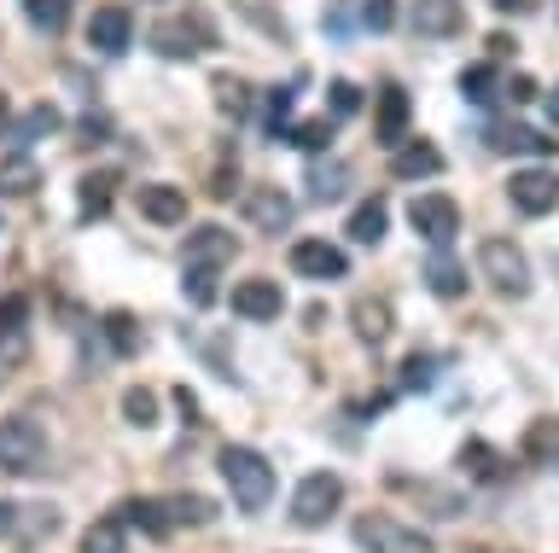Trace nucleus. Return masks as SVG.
Masks as SVG:
<instances>
[{
	"mask_svg": "<svg viewBox=\"0 0 559 553\" xmlns=\"http://www.w3.org/2000/svg\"><path fill=\"white\" fill-rule=\"evenodd\" d=\"M384 228H391V211H384V199L356 204V216H349V239H356V245H379Z\"/></svg>",
	"mask_w": 559,
	"mask_h": 553,
	"instance_id": "4be33fe9",
	"label": "nucleus"
},
{
	"mask_svg": "<svg viewBox=\"0 0 559 553\" xmlns=\"http://www.w3.org/2000/svg\"><path fill=\"white\" fill-rule=\"evenodd\" d=\"M349 315H356V333H361L367 344L391 338V303H384V298H356V309H349Z\"/></svg>",
	"mask_w": 559,
	"mask_h": 553,
	"instance_id": "b1692460",
	"label": "nucleus"
},
{
	"mask_svg": "<svg viewBox=\"0 0 559 553\" xmlns=\"http://www.w3.org/2000/svg\"><path fill=\"white\" fill-rule=\"evenodd\" d=\"M443 169V152L426 146V141H414V146H396V158H391V176L402 181H419V176H437Z\"/></svg>",
	"mask_w": 559,
	"mask_h": 553,
	"instance_id": "6ab92c4d",
	"label": "nucleus"
},
{
	"mask_svg": "<svg viewBox=\"0 0 559 553\" xmlns=\"http://www.w3.org/2000/svg\"><path fill=\"white\" fill-rule=\"evenodd\" d=\"M461 460H472V472H478V478H496V455H489L484 443H472V448H461Z\"/></svg>",
	"mask_w": 559,
	"mask_h": 553,
	"instance_id": "a19ab883",
	"label": "nucleus"
},
{
	"mask_svg": "<svg viewBox=\"0 0 559 553\" xmlns=\"http://www.w3.org/2000/svg\"><path fill=\"white\" fill-rule=\"evenodd\" d=\"M344 181H349V169H344V164H314V169H309V204L344 199Z\"/></svg>",
	"mask_w": 559,
	"mask_h": 553,
	"instance_id": "bb28decb",
	"label": "nucleus"
},
{
	"mask_svg": "<svg viewBox=\"0 0 559 553\" xmlns=\"http://www.w3.org/2000/svg\"><path fill=\"white\" fill-rule=\"evenodd\" d=\"M414 29L419 36H454L461 29V7L454 0H414Z\"/></svg>",
	"mask_w": 559,
	"mask_h": 553,
	"instance_id": "a211bd4d",
	"label": "nucleus"
},
{
	"mask_svg": "<svg viewBox=\"0 0 559 553\" xmlns=\"http://www.w3.org/2000/svg\"><path fill=\"white\" fill-rule=\"evenodd\" d=\"M105 338H111L117 356H134L140 350V326H134L129 309H111V315H105Z\"/></svg>",
	"mask_w": 559,
	"mask_h": 553,
	"instance_id": "7c9ffc66",
	"label": "nucleus"
},
{
	"mask_svg": "<svg viewBox=\"0 0 559 553\" xmlns=\"http://www.w3.org/2000/svg\"><path fill=\"white\" fill-rule=\"evenodd\" d=\"M181 291H187L192 309H210V303H216V268H187Z\"/></svg>",
	"mask_w": 559,
	"mask_h": 553,
	"instance_id": "f704fd0d",
	"label": "nucleus"
},
{
	"mask_svg": "<svg viewBox=\"0 0 559 553\" xmlns=\"http://www.w3.org/2000/svg\"><path fill=\"white\" fill-rule=\"evenodd\" d=\"M17 513H24V507H12V501H0V536H12V530H17Z\"/></svg>",
	"mask_w": 559,
	"mask_h": 553,
	"instance_id": "a18cd8bd",
	"label": "nucleus"
},
{
	"mask_svg": "<svg viewBox=\"0 0 559 553\" xmlns=\"http://www.w3.org/2000/svg\"><path fill=\"white\" fill-rule=\"evenodd\" d=\"M507 199H513V211H524V216H548V211H559V176L554 169H519V176L507 181Z\"/></svg>",
	"mask_w": 559,
	"mask_h": 553,
	"instance_id": "0eeeda50",
	"label": "nucleus"
},
{
	"mask_svg": "<svg viewBox=\"0 0 559 553\" xmlns=\"http://www.w3.org/2000/svg\"><path fill=\"white\" fill-rule=\"evenodd\" d=\"M361 24L367 29H391L396 24V0H361Z\"/></svg>",
	"mask_w": 559,
	"mask_h": 553,
	"instance_id": "58836bf2",
	"label": "nucleus"
},
{
	"mask_svg": "<svg viewBox=\"0 0 559 553\" xmlns=\"http://www.w3.org/2000/svg\"><path fill=\"white\" fill-rule=\"evenodd\" d=\"M408 221H414L419 239H431V245L443 251V245H454V233H461V204L443 199V193H419L408 204Z\"/></svg>",
	"mask_w": 559,
	"mask_h": 553,
	"instance_id": "423d86ee",
	"label": "nucleus"
},
{
	"mask_svg": "<svg viewBox=\"0 0 559 553\" xmlns=\"http://www.w3.org/2000/svg\"><path fill=\"white\" fill-rule=\"evenodd\" d=\"M484 141H489V152H531V158H548V152L559 146L542 129H524V123H489Z\"/></svg>",
	"mask_w": 559,
	"mask_h": 553,
	"instance_id": "2eb2a0df",
	"label": "nucleus"
},
{
	"mask_svg": "<svg viewBox=\"0 0 559 553\" xmlns=\"http://www.w3.org/2000/svg\"><path fill=\"white\" fill-rule=\"evenodd\" d=\"M548 117H554V129H559V88L548 94Z\"/></svg>",
	"mask_w": 559,
	"mask_h": 553,
	"instance_id": "de8ad7c7",
	"label": "nucleus"
},
{
	"mask_svg": "<svg viewBox=\"0 0 559 553\" xmlns=\"http://www.w3.org/2000/svg\"><path fill=\"white\" fill-rule=\"evenodd\" d=\"M24 321H29V298H0V361L24 356Z\"/></svg>",
	"mask_w": 559,
	"mask_h": 553,
	"instance_id": "f3484780",
	"label": "nucleus"
},
{
	"mask_svg": "<svg viewBox=\"0 0 559 553\" xmlns=\"http://www.w3.org/2000/svg\"><path fill=\"white\" fill-rule=\"evenodd\" d=\"M140 216L157 221V228H181L187 221V193L181 187H169V181H152V187H140Z\"/></svg>",
	"mask_w": 559,
	"mask_h": 553,
	"instance_id": "f8f14e48",
	"label": "nucleus"
},
{
	"mask_svg": "<svg viewBox=\"0 0 559 553\" xmlns=\"http://www.w3.org/2000/svg\"><path fill=\"white\" fill-rule=\"evenodd\" d=\"M122 413H129V425H140V431L157 425V396L152 390H129L122 396Z\"/></svg>",
	"mask_w": 559,
	"mask_h": 553,
	"instance_id": "e433bc0d",
	"label": "nucleus"
},
{
	"mask_svg": "<svg viewBox=\"0 0 559 553\" xmlns=\"http://www.w3.org/2000/svg\"><path fill=\"white\" fill-rule=\"evenodd\" d=\"M245 216H251L262 233H286L292 228V199L280 193V187H257V193L245 199Z\"/></svg>",
	"mask_w": 559,
	"mask_h": 553,
	"instance_id": "dca6fc26",
	"label": "nucleus"
},
{
	"mask_svg": "<svg viewBox=\"0 0 559 553\" xmlns=\"http://www.w3.org/2000/svg\"><path fill=\"white\" fill-rule=\"evenodd\" d=\"M426 286L437 291V298H461V291H466V268L449 256V245H443V251H437L431 263H426Z\"/></svg>",
	"mask_w": 559,
	"mask_h": 553,
	"instance_id": "5701e85b",
	"label": "nucleus"
},
{
	"mask_svg": "<svg viewBox=\"0 0 559 553\" xmlns=\"http://www.w3.org/2000/svg\"><path fill=\"white\" fill-rule=\"evenodd\" d=\"M326 99H332V117H349V111H361V88H356V82H332V88H326Z\"/></svg>",
	"mask_w": 559,
	"mask_h": 553,
	"instance_id": "4c0bfd02",
	"label": "nucleus"
},
{
	"mask_svg": "<svg viewBox=\"0 0 559 553\" xmlns=\"http://www.w3.org/2000/svg\"><path fill=\"white\" fill-rule=\"evenodd\" d=\"M280 141H292L297 152H326L332 146V117H309V123H292Z\"/></svg>",
	"mask_w": 559,
	"mask_h": 553,
	"instance_id": "c85d7f7f",
	"label": "nucleus"
},
{
	"mask_svg": "<svg viewBox=\"0 0 559 553\" xmlns=\"http://www.w3.org/2000/svg\"><path fill=\"white\" fill-rule=\"evenodd\" d=\"M373 141H379V146H391V152L408 141V94H402L396 82H384V88H379V123H373Z\"/></svg>",
	"mask_w": 559,
	"mask_h": 553,
	"instance_id": "ddd939ff",
	"label": "nucleus"
},
{
	"mask_svg": "<svg viewBox=\"0 0 559 553\" xmlns=\"http://www.w3.org/2000/svg\"><path fill=\"white\" fill-rule=\"evenodd\" d=\"M117 518H122V530H146V536H169L175 525H169V507L164 501H122L117 507Z\"/></svg>",
	"mask_w": 559,
	"mask_h": 553,
	"instance_id": "412c9836",
	"label": "nucleus"
},
{
	"mask_svg": "<svg viewBox=\"0 0 559 553\" xmlns=\"http://www.w3.org/2000/svg\"><path fill=\"white\" fill-rule=\"evenodd\" d=\"M222 263H234V233L227 228H199L187 239V256H181V268H222Z\"/></svg>",
	"mask_w": 559,
	"mask_h": 553,
	"instance_id": "4468645a",
	"label": "nucleus"
},
{
	"mask_svg": "<svg viewBox=\"0 0 559 553\" xmlns=\"http://www.w3.org/2000/svg\"><path fill=\"white\" fill-rule=\"evenodd\" d=\"M129 41H134L129 7H99L94 19H87V47H94V53L117 59V53H129Z\"/></svg>",
	"mask_w": 559,
	"mask_h": 553,
	"instance_id": "1a4fd4ad",
	"label": "nucleus"
},
{
	"mask_svg": "<svg viewBox=\"0 0 559 553\" xmlns=\"http://www.w3.org/2000/svg\"><path fill=\"white\" fill-rule=\"evenodd\" d=\"M82 553H122V518H99V525H87L82 536Z\"/></svg>",
	"mask_w": 559,
	"mask_h": 553,
	"instance_id": "2f4dec72",
	"label": "nucleus"
},
{
	"mask_svg": "<svg viewBox=\"0 0 559 553\" xmlns=\"http://www.w3.org/2000/svg\"><path fill=\"white\" fill-rule=\"evenodd\" d=\"M164 507H169V525H175V530H181V525L199 530V525H210V518H216V501H204V495H169Z\"/></svg>",
	"mask_w": 559,
	"mask_h": 553,
	"instance_id": "a878e982",
	"label": "nucleus"
},
{
	"mask_svg": "<svg viewBox=\"0 0 559 553\" xmlns=\"http://www.w3.org/2000/svg\"><path fill=\"white\" fill-rule=\"evenodd\" d=\"M24 19L41 29V36H59L70 24V0H24Z\"/></svg>",
	"mask_w": 559,
	"mask_h": 553,
	"instance_id": "cd10ccee",
	"label": "nucleus"
},
{
	"mask_svg": "<svg viewBox=\"0 0 559 553\" xmlns=\"http://www.w3.org/2000/svg\"><path fill=\"white\" fill-rule=\"evenodd\" d=\"M478 274L501 291V298H524V291H531V256H524L513 239H501V233L478 245Z\"/></svg>",
	"mask_w": 559,
	"mask_h": 553,
	"instance_id": "7ed1b4c3",
	"label": "nucleus"
},
{
	"mask_svg": "<svg viewBox=\"0 0 559 553\" xmlns=\"http://www.w3.org/2000/svg\"><path fill=\"white\" fill-rule=\"evenodd\" d=\"M35 187H41V169H35V158H24V152L0 158V193H35Z\"/></svg>",
	"mask_w": 559,
	"mask_h": 553,
	"instance_id": "393cba45",
	"label": "nucleus"
},
{
	"mask_svg": "<svg viewBox=\"0 0 559 553\" xmlns=\"http://www.w3.org/2000/svg\"><path fill=\"white\" fill-rule=\"evenodd\" d=\"M12 129V106H7V94H0V134Z\"/></svg>",
	"mask_w": 559,
	"mask_h": 553,
	"instance_id": "49530a36",
	"label": "nucleus"
},
{
	"mask_svg": "<svg viewBox=\"0 0 559 553\" xmlns=\"http://www.w3.org/2000/svg\"><path fill=\"white\" fill-rule=\"evenodd\" d=\"M175 408H181L187 413V425H199V402H192V390L181 385V390H175Z\"/></svg>",
	"mask_w": 559,
	"mask_h": 553,
	"instance_id": "c03bdc74",
	"label": "nucleus"
},
{
	"mask_svg": "<svg viewBox=\"0 0 559 553\" xmlns=\"http://www.w3.org/2000/svg\"><path fill=\"white\" fill-rule=\"evenodd\" d=\"M111 187H117V176H87V181H82V216H87V221L111 211Z\"/></svg>",
	"mask_w": 559,
	"mask_h": 553,
	"instance_id": "72a5a7b5",
	"label": "nucleus"
},
{
	"mask_svg": "<svg viewBox=\"0 0 559 553\" xmlns=\"http://www.w3.org/2000/svg\"><path fill=\"white\" fill-rule=\"evenodd\" d=\"M356 548H367V553H437V542L426 530L402 525V518H391V513L356 518Z\"/></svg>",
	"mask_w": 559,
	"mask_h": 553,
	"instance_id": "20e7f679",
	"label": "nucleus"
},
{
	"mask_svg": "<svg viewBox=\"0 0 559 553\" xmlns=\"http://www.w3.org/2000/svg\"><path fill=\"white\" fill-rule=\"evenodd\" d=\"M501 94L513 99V106H531V99H536V82H531V76H513V82H501Z\"/></svg>",
	"mask_w": 559,
	"mask_h": 553,
	"instance_id": "79ce46f5",
	"label": "nucleus"
},
{
	"mask_svg": "<svg viewBox=\"0 0 559 553\" xmlns=\"http://www.w3.org/2000/svg\"><path fill=\"white\" fill-rule=\"evenodd\" d=\"M210 41H216V36H210L204 19H164V24L152 29V47L164 59H192V53H204Z\"/></svg>",
	"mask_w": 559,
	"mask_h": 553,
	"instance_id": "6e6552de",
	"label": "nucleus"
},
{
	"mask_svg": "<svg viewBox=\"0 0 559 553\" xmlns=\"http://www.w3.org/2000/svg\"><path fill=\"white\" fill-rule=\"evenodd\" d=\"M47 466V431L29 420V413H12L0 420V472L12 478H35Z\"/></svg>",
	"mask_w": 559,
	"mask_h": 553,
	"instance_id": "f03ea898",
	"label": "nucleus"
},
{
	"mask_svg": "<svg viewBox=\"0 0 559 553\" xmlns=\"http://www.w3.org/2000/svg\"><path fill=\"white\" fill-rule=\"evenodd\" d=\"M338 501H344V478L338 472H309L304 483H297V495H292V518L304 530H314V525H326V518L338 513Z\"/></svg>",
	"mask_w": 559,
	"mask_h": 553,
	"instance_id": "39448f33",
	"label": "nucleus"
},
{
	"mask_svg": "<svg viewBox=\"0 0 559 553\" xmlns=\"http://www.w3.org/2000/svg\"><path fill=\"white\" fill-rule=\"evenodd\" d=\"M105 134H111L105 117H82V146H105Z\"/></svg>",
	"mask_w": 559,
	"mask_h": 553,
	"instance_id": "37998d69",
	"label": "nucleus"
},
{
	"mask_svg": "<svg viewBox=\"0 0 559 553\" xmlns=\"http://www.w3.org/2000/svg\"><path fill=\"white\" fill-rule=\"evenodd\" d=\"M292 268L304 274V280H344L349 256L338 245H326V239H297V245H292Z\"/></svg>",
	"mask_w": 559,
	"mask_h": 553,
	"instance_id": "9d476101",
	"label": "nucleus"
},
{
	"mask_svg": "<svg viewBox=\"0 0 559 553\" xmlns=\"http://www.w3.org/2000/svg\"><path fill=\"white\" fill-rule=\"evenodd\" d=\"M222 478H227V490H234V501L245 513H262L274 501V466L262 460L257 448H245V443L222 448Z\"/></svg>",
	"mask_w": 559,
	"mask_h": 553,
	"instance_id": "f257e3e1",
	"label": "nucleus"
},
{
	"mask_svg": "<svg viewBox=\"0 0 559 553\" xmlns=\"http://www.w3.org/2000/svg\"><path fill=\"white\" fill-rule=\"evenodd\" d=\"M59 129H64V117L52 111V106H29L24 117H17V123L7 129V141H12V146H35L41 134H59Z\"/></svg>",
	"mask_w": 559,
	"mask_h": 553,
	"instance_id": "aec40b11",
	"label": "nucleus"
},
{
	"mask_svg": "<svg viewBox=\"0 0 559 553\" xmlns=\"http://www.w3.org/2000/svg\"><path fill=\"white\" fill-rule=\"evenodd\" d=\"M496 88H501L496 64H466V71H461V94L472 99V106H489V99H496Z\"/></svg>",
	"mask_w": 559,
	"mask_h": 553,
	"instance_id": "c756f323",
	"label": "nucleus"
},
{
	"mask_svg": "<svg viewBox=\"0 0 559 553\" xmlns=\"http://www.w3.org/2000/svg\"><path fill=\"white\" fill-rule=\"evenodd\" d=\"M216 106L227 117H251V82H239V76H216Z\"/></svg>",
	"mask_w": 559,
	"mask_h": 553,
	"instance_id": "473e14b6",
	"label": "nucleus"
},
{
	"mask_svg": "<svg viewBox=\"0 0 559 553\" xmlns=\"http://www.w3.org/2000/svg\"><path fill=\"white\" fill-rule=\"evenodd\" d=\"M431 368H437L431 356H408V368H402V385H408V390H426V385H431Z\"/></svg>",
	"mask_w": 559,
	"mask_h": 553,
	"instance_id": "ea45409f",
	"label": "nucleus"
},
{
	"mask_svg": "<svg viewBox=\"0 0 559 553\" xmlns=\"http://www.w3.org/2000/svg\"><path fill=\"white\" fill-rule=\"evenodd\" d=\"M280 309H286L280 280H239L234 286V315H245V321H280Z\"/></svg>",
	"mask_w": 559,
	"mask_h": 553,
	"instance_id": "9b49d317",
	"label": "nucleus"
},
{
	"mask_svg": "<svg viewBox=\"0 0 559 553\" xmlns=\"http://www.w3.org/2000/svg\"><path fill=\"white\" fill-rule=\"evenodd\" d=\"M292 99H297L292 88H274L269 99H262V117H269V134H274V141L292 129Z\"/></svg>",
	"mask_w": 559,
	"mask_h": 553,
	"instance_id": "c9c22d12",
	"label": "nucleus"
}]
</instances>
